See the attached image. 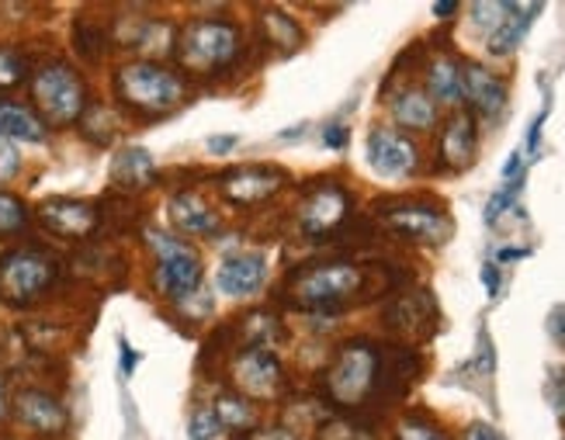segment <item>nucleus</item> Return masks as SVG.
<instances>
[{
	"mask_svg": "<svg viewBox=\"0 0 565 440\" xmlns=\"http://www.w3.org/2000/svg\"><path fill=\"white\" fill-rule=\"evenodd\" d=\"M392 285L388 275H379L372 267H361L351 260H327L299 267L288 278V302L302 312H333L351 302H364L375 291H385Z\"/></svg>",
	"mask_w": 565,
	"mask_h": 440,
	"instance_id": "obj_1",
	"label": "nucleus"
},
{
	"mask_svg": "<svg viewBox=\"0 0 565 440\" xmlns=\"http://www.w3.org/2000/svg\"><path fill=\"white\" fill-rule=\"evenodd\" d=\"M115 94L129 111L142 118H157L174 111L184 101L188 84L178 69L157 60H132L115 69Z\"/></svg>",
	"mask_w": 565,
	"mask_h": 440,
	"instance_id": "obj_2",
	"label": "nucleus"
},
{
	"mask_svg": "<svg viewBox=\"0 0 565 440\" xmlns=\"http://www.w3.org/2000/svg\"><path fill=\"white\" fill-rule=\"evenodd\" d=\"M243 35L236 24L223 18H199L188 21L178 32V60L194 77H215L239 60Z\"/></svg>",
	"mask_w": 565,
	"mask_h": 440,
	"instance_id": "obj_3",
	"label": "nucleus"
},
{
	"mask_svg": "<svg viewBox=\"0 0 565 440\" xmlns=\"http://www.w3.org/2000/svg\"><path fill=\"white\" fill-rule=\"evenodd\" d=\"M60 278V260L45 250H8L0 257V302L11 309H29Z\"/></svg>",
	"mask_w": 565,
	"mask_h": 440,
	"instance_id": "obj_4",
	"label": "nucleus"
},
{
	"mask_svg": "<svg viewBox=\"0 0 565 440\" xmlns=\"http://www.w3.org/2000/svg\"><path fill=\"white\" fill-rule=\"evenodd\" d=\"M32 97L45 126H73L87 111V84L70 63H45L32 77Z\"/></svg>",
	"mask_w": 565,
	"mask_h": 440,
	"instance_id": "obj_5",
	"label": "nucleus"
},
{
	"mask_svg": "<svg viewBox=\"0 0 565 440\" xmlns=\"http://www.w3.org/2000/svg\"><path fill=\"white\" fill-rule=\"evenodd\" d=\"M375 375H379V347L367 340L340 347L330 372L323 375V388L330 403L337 406H364L375 396Z\"/></svg>",
	"mask_w": 565,
	"mask_h": 440,
	"instance_id": "obj_6",
	"label": "nucleus"
},
{
	"mask_svg": "<svg viewBox=\"0 0 565 440\" xmlns=\"http://www.w3.org/2000/svg\"><path fill=\"white\" fill-rule=\"evenodd\" d=\"M146 239H150V247L157 254V288L167 299L184 302L194 291H202V260L184 239L163 229H150Z\"/></svg>",
	"mask_w": 565,
	"mask_h": 440,
	"instance_id": "obj_7",
	"label": "nucleus"
},
{
	"mask_svg": "<svg viewBox=\"0 0 565 440\" xmlns=\"http://www.w3.org/2000/svg\"><path fill=\"white\" fill-rule=\"evenodd\" d=\"M295 218H299V229L309 239H327V236L340 233L343 223L351 218V194L337 181L312 184L302 194L299 208H295Z\"/></svg>",
	"mask_w": 565,
	"mask_h": 440,
	"instance_id": "obj_8",
	"label": "nucleus"
},
{
	"mask_svg": "<svg viewBox=\"0 0 565 440\" xmlns=\"http://www.w3.org/2000/svg\"><path fill=\"white\" fill-rule=\"evenodd\" d=\"M382 218L392 233H399L413 243H430L440 247L451 236V218L445 208H437L430 202H392L382 205Z\"/></svg>",
	"mask_w": 565,
	"mask_h": 440,
	"instance_id": "obj_9",
	"label": "nucleus"
},
{
	"mask_svg": "<svg viewBox=\"0 0 565 440\" xmlns=\"http://www.w3.org/2000/svg\"><path fill=\"white\" fill-rule=\"evenodd\" d=\"M233 382L243 396H254V399H275L288 388L285 368L275 351L267 347H243L233 357Z\"/></svg>",
	"mask_w": 565,
	"mask_h": 440,
	"instance_id": "obj_10",
	"label": "nucleus"
},
{
	"mask_svg": "<svg viewBox=\"0 0 565 440\" xmlns=\"http://www.w3.org/2000/svg\"><path fill=\"white\" fill-rule=\"evenodd\" d=\"M288 184V174L278 167H233L223 174L218 187L233 205H260Z\"/></svg>",
	"mask_w": 565,
	"mask_h": 440,
	"instance_id": "obj_11",
	"label": "nucleus"
},
{
	"mask_svg": "<svg viewBox=\"0 0 565 440\" xmlns=\"http://www.w3.org/2000/svg\"><path fill=\"white\" fill-rule=\"evenodd\" d=\"M39 223L60 239H87L102 226V212L90 202L77 198H49L39 205Z\"/></svg>",
	"mask_w": 565,
	"mask_h": 440,
	"instance_id": "obj_12",
	"label": "nucleus"
},
{
	"mask_svg": "<svg viewBox=\"0 0 565 440\" xmlns=\"http://www.w3.org/2000/svg\"><path fill=\"white\" fill-rule=\"evenodd\" d=\"M11 409H14V420L21 427H29L32 433H42V437L66 433V423H70L66 409L53 393H45V388H21Z\"/></svg>",
	"mask_w": 565,
	"mask_h": 440,
	"instance_id": "obj_13",
	"label": "nucleus"
},
{
	"mask_svg": "<svg viewBox=\"0 0 565 440\" xmlns=\"http://www.w3.org/2000/svg\"><path fill=\"white\" fill-rule=\"evenodd\" d=\"M364 153H367V163H372V170L379 178H406L416 170V146L403 132L372 129Z\"/></svg>",
	"mask_w": 565,
	"mask_h": 440,
	"instance_id": "obj_14",
	"label": "nucleus"
},
{
	"mask_svg": "<svg viewBox=\"0 0 565 440\" xmlns=\"http://www.w3.org/2000/svg\"><path fill=\"white\" fill-rule=\"evenodd\" d=\"M115 42L139 49L146 56H170L178 49V32L170 29L167 21L153 18H129V21H115Z\"/></svg>",
	"mask_w": 565,
	"mask_h": 440,
	"instance_id": "obj_15",
	"label": "nucleus"
},
{
	"mask_svg": "<svg viewBox=\"0 0 565 440\" xmlns=\"http://www.w3.org/2000/svg\"><path fill=\"white\" fill-rule=\"evenodd\" d=\"M385 323L396 333L409 336H427L437 323V302L430 291H409V296H396L385 305Z\"/></svg>",
	"mask_w": 565,
	"mask_h": 440,
	"instance_id": "obj_16",
	"label": "nucleus"
},
{
	"mask_svg": "<svg viewBox=\"0 0 565 440\" xmlns=\"http://www.w3.org/2000/svg\"><path fill=\"white\" fill-rule=\"evenodd\" d=\"M420 375V357L406 347H385L379 351V375H375V396L399 399L409 393V385Z\"/></svg>",
	"mask_w": 565,
	"mask_h": 440,
	"instance_id": "obj_17",
	"label": "nucleus"
},
{
	"mask_svg": "<svg viewBox=\"0 0 565 440\" xmlns=\"http://www.w3.org/2000/svg\"><path fill=\"white\" fill-rule=\"evenodd\" d=\"M461 90L482 118H500L507 108V84L497 77V73H489L482 63L461 66Z\"/></svg>",
	"mask_w": 565,
	"mask_h": 440,
	"instance_id": "obj_18",
	"label": "nucleus"
},
{
	"mask_svg": "<svg viewBox=\"0 0 565 440\" xmlns=\"http://www.w3.org/2000/svg\"><path fill=\"white\" fill-rule=\"evenodd\" d=\"M267 278V257L264 254H236L230 260H223V267H218V288L226 291L230 299H250L260 291Z\"/></svg>",
	"mask_w": 565,
	"mask_h": 440,
	"instance_id": "obj_19",
	"label": "nucleus"
},
{
	"mask_svg": "<svg viewBox=\"0 0 565 440\" xmlns=\"http://www.w3.org/2000/svg\"><path fill=\"white\" fill-rule=\"evenodd\" d=\"M440 163L448 170H465L476 160V118L472 111H451V118L440 129Z\"/></svg>",
	"mask_w": 565,
	"mask_h": 440,
	"instance_id": "obj_20",
	"label": "nucleus"
},
{
	"mask_svg": "<svg viewBox=\"0 0 565 440\" xmlns=\"http://www.w3.org/2000/svg\"><path fill=\"white\" fill-rule=\"evenodd\" d=\"M170 218L184 236H209L218 229V215L215 208L202 198L199 191H178L170 198Z\"/></svg>",
	"mask_w": 565,
	"mask_h": 440,
	"instance_id": "obj_21",
	"label": "nucleus"
},
{
	"mask_svg": "<svg viewBox=\"0 0 565 440\" xmlns=\"http://www.w3.org/2000/svg\"><path fill=\"white\" fill-rule=\"evenodd\" d=\"M157 181V160L142 146H126L111 163V184L118 191H146Z\"/></svg>",
	"mask_w": 565,
	"mask_h": 440,
	"instance_id": "obj_22",
	"label": "nucleus"
},
{
	"mask_svg": "<svg viewBox=\"0 0 565 440\" xmlns=\"http://www.w3.org/2000/svg\"><path fill=\"white\" fill-rule=\"evenodd\" d=\"M392 118L399 121L409 132H427L437 121V105L430 101V94L420 87H406L392 97Z\"/></svg>",
	"mask_w": 565,
	"mask_h": 440,
	"instance_id": "obj_23",
	"label": "nucleus"
},
{
	"mask_svg": "<svg viewBox=\"0 0 565 440\" xmlns=\"http://www.w3.org/2000/svg\"><path fill=\"white\" fill-rule=\"evenodd\" d=\"M542 14V4H507V18L497 24V32L489 35V53L510 56L531 29V18Z\"/></svg>",
	"mask_w": 565,
	"mask_h": 440,
	"instance_id": "obj_24",
	"label": "nucleus"
},
{
	"mask_svg": "<svg viewBox=\"0 0 565 440\" xmlns=\"http://www.w3.org/2000/svg\"><path fill=\"white\" fill-rule=\"evenodd\" d=\"M427 94L434 105H461V63L455 56H434L427 66Z\"/></svg>",
	"mask_w": 565,
	"mask_h": 440,
	"instance_id": "obj_25",
	"label": "nucleus"
},
{
	"mask_svg": "<svg viewBox=\"0 0 565 440\" xmlns=\"http://www.w3.org/2000/svg\"><path fill=\"white\" fill-rule=\"evenodd\" d=\"M0 139H18V142H42L45 139V121L18 101L0 97Z\"/></svg>",
	"mask_w": 565,
	"mask_h": 440,
	"instance_id": "obj_26",
	"label": "nucleus"
},
{
	"mask_svg": "<svg viewBox=\"0 0 565 440\" xmlns=\"http://www.w3.org/2000/svg\"><path fill=\"white\" fill-rule=\"evenodd\" d=\"M260 35H264V42L271 45V49H278L281 56H288V53H295V49L302 45V32H299V24H295L285 11H278V8H264L260 11Z\"/></svg>",
	"mask_w": 565,
	"mask_h": 440,
	"instance_id": "obj_27",
	"label": "nucleus"
},
{
	"mask_svg": "<svg viewBox=\"0 0 565 440\" xmlns=\"http://www.w3.org/2000/svg\"><path fill=\"white\" fill-rule=\"evenodd\" d=\"M236 326V340H243L247 347H267L271 351V344L281 336V323L275 312L267 309H257V312H247Z\"/></svg>",
	"mask_w": 565,
	"mask_h": 440,
	"instance_id": "obj_28",
	"label": "nucleus"
},
{
	"mask_svg": "<svg viewBox=\"0 0 565 440\" xmlns=\"http://www.w3.org/2000/svg\"><path fill=\"white\" fill-rule=\"evenodd\" d=\"M108 42H111V35L105 29V21L87 18V14L73 21V49H77L84 60L97 63V60L108 53Z\"/></svg>",
	"mask_w": 565,
	"mask_h": 440,
	"instance_id": "obj_29",
	"label": "nucleus"
},
{
	"mask_svg": "<svg viewBox=\"0 0 565 440\" xmlns=\"http://www.w3.org/2000/svg\"><path fill=\"white\" fill-rule=\"evenodd\" d=\"M215 412L218 420H223L226 430H250L257 423V409L247 396H236V393H226L215 399Z\"/></svg>",
	"mask_w": 565,
	"mask_h": 440,
	"instance_id": "obj_30",
	"label": "nucleus"
},
{
	"mask_svg": "<svg viewBox=\"0 0 565 440\" xmlns=\"http://www.w3.org/2000/svg\"><path fill=\"white\" fill-rule=\"evenodd\" d=\"M81 129H84V136H87L90 142L108 146V142L115 139V132H118V115H115L111 105H97V101H90L87 111L81 115Z\"/></svg>",
	"mask_w": 565,
	"mask_h": 440,
	"instance_id": "obj_31",
	"label": "nucleus"
},
{
	"mask_svg": "<svg viewBox=\"0 0 565 440\" xmlns=\"http://www.w3.org/2000/svg\"><path fill=\"white\" fill-rule=\"evenodd\" d=\"M32 215H29V205H24L18 194L11 191H0V239H14L29 229Z\"/></svg>",
	"mask_w": 565,
	"mask_h": 440,
	"instance_id": "obj_32",
	"label": "nucleus"
},
{
	"mask_svg": "<svg viewBox=\"0 0 565 440\" xmlns=\"http://www.w3.org/2000/svg\"><path fill=\"white\" fill-rule=\"evenodd\" d=\"M396 440H451L445 427H437L434 420L420 417V412H409L396 427Z\"/></svg>",
	"mask_w": 565,
	"mask_h": 440,
	"instance_id": "obj_33",
	"label": "nucleus"
},
{
	"mask_svg": "<svg viewBox=\"0 0 565 440\" xmlns=\"http://www.w3.org/2000/svg\"><path fill=\"white\" fill-rule=\"evenodd\" d=\"M223 430H226V427H223V420H218L215 406H194V409H191V420H188L191 440H215Z\"/></svg>",
	"mask_w": 565,
	"mask_h": 440,
	"instance_id": "obj_34",
	"label": "nucleus"
},
{
	"mask_svg": "<svg viewBox=\"0 0 565 440\" xmlns=\"http://www.w3.org/2000/svg\"><path fill=\"white\" fill-rule=\"evenodd\" d=\"M24 77H29V60H24L18 49L0 45V90L18 87Z\"/></svg>",
	"mask_w": 565,
	"mask_h": 440,
	"instance_id": "obj_35",
	"label": "nucleus"
},
{
	"mask_svg": "<svg viewBox=\"0 0 565 440\" xmlns=\"http://www.w3.org/2000/svg\"><path fill=\"white\" fill-rule=\"evenodd\" d=\"M316 440H375V433L354 420H327L319 427Z\"/></svg>",
	"mask_w": 565,
	"mask_h": 440,
	"instance_id": "obj_36",
	"label": "nucleus"
},
{
	"mask_svg": "<svg viewBox=\"0 0 565 440\" xmlns=\"http://www.w3.org/2000/svg\"><path fill=\"white\" fill-rule=\"evenodd\" d=\"M545 396H548V403L555 409V417L565 423V364H555V368H548Z\"/></svg>",
	"mask_w": 565,
	"mask_h": 440,
	"instance_id": "obj_37",
	"label": "nucleus"
},
{
	"mask_svg": "<svg viewBox=\"0 0 565 440\" xmlns=\"http://www.w3.org/2000/svg\"><path fill=\"white\" fill-rule=\"evenodd\" d=\"M518 194H521V184H507V187H500V191L493 194V198H489V205H486V223L493 226L497 218L513 205V198H518Z\"/></svg>",
	"mask_w": 565,
	"mask_h": 440,
	"instance_id": "obj_38",
	"label": "nucleus"
},
{
	"mask_svg": "<svg viewBox=\"0 0 565 440\" xmlns=\"http://www.w3.org/2000/svg\"><path fill=\"white\" fill-rule=\"evenodd\" d=\"M472 18H476L479 29L497 32V24L507 18V4H472Z\"/></svg>",
	"mask_w": 565,
	"mask_h": 440,
	"instance_id": "obj_39",
	"label": "nucleus"
},
{
	"mask_svg": "<svg viewBox=\"0 0 565 440\" xmlns=\"http://www.w3.org/2000/svg\"><path fill=\"white\" fill-rule=\"evenodd\" d=\"M18 167H21L18 150H14L8 139H0V181H11L18 174Z\"/></svg>",
	"mask_w": 565,
	"mask_h": 440,
	"instance_id": "obj_40",
	"label": "nucleus"
},
{
	"mask_svg": "<svg viewBox=\"0 0 565 440\" xmlns=\"http://www.w3.org/2000/svg\"><path fill=\"white\" fill-rule=\"evenodd\" d=\"M348 142H351V132H348V126H340V121L323 129V146H330V150H343Z\"/></svg>",
	"mask_w": 565,
	"mask_h": 440,
	"instance_id": "obj_41",
	"label": "nucleus"
},
{
	"mask_svg": "<svg viewBox=\"0 0 565 440\" xmlns=\"http://www.w3.org/2000/svg\"><path fill=\"white\" fill-rule=\"evenodd\" d=\"M548 336L555 340L558 347H565V305L548 312Z\"/></svg>",
	"mask_w": 565,
	"mask_h": 440,
	"instance_id": "obj_42",
	"label": "nucleus"
},
{
	"mask_svg": "<svg viewBox=\"0 0 565 440\" xmlns=\"http://www.w3.org/2000/svg\"><path fill=\"white\" fill-rule=\"evenodd\" d=\"M465 440H507L500 430H493L489 423H472L469 433H465Z\"/></svg>",
	"mask_w": 565,
	"mask_h": 440,
	"instance_id": "obj_43",
	"label": "nucleus"
},
{
	"mask_svg": "<svg viewBox=\"0 0 565 440\" xmlns=\"http://www.w3.org/2000/svg\"><path fill=\"white\" fill-rule=\"evenodd\" d=\"M482 285H486L489 296H500V267L497 264H486L482 267Z\"/></svg>",
	"mask_w": 565,
	"mask_h": 440,
	"instance_id": "obj_44",
	"label": "nucleus"
},
{
	"mask_svg": "<svg viewBox=\"0 0 565 440\" xmlns=\"http://www.w3.org/2000/svg\"><path fill=\"white\" fill-rule=\"evenodd\" d=\"M233 146H239V136H215V139H209V150L215 153V157H223V153H230Z\"/></svg>",
	"mask_w": 565,
	"mask_h": 440,
	"instance_id": "obj_45",
	"label": "nucleus"
},
{
	"mask_svg": "<svg viewBox=\"0 0 565 440\" xmlns=\"http://www.w3.org/2000/svg\"><path fill=\"white\" fill-rule=\"evenodd\" d=\"M121 372H126V375L136 372V351L129 344H121Z\"/></svg>",
	"mask_w": 565,
	"mask_h": 440,
	"instance_id": "obj_46",
	"label": "nucleus"
},
{
	"mask_svg": "<svg viewBox=\"0 0 565 440\" xmlns=\"http://www.w3.org/2000/svg\"><path fill=\"white\" fill-rule=\"evenodd\" d=\"M458 11V4H451V0H448V4H434V14L437 18H451Z\"/></svg>",
	"mask_w": 565,
	"mask_h": 440,
	"instance_id": "obj_47",
	"label": "nucleus"
},
{
	"mask_svg": "<svg viewBox=\"0 0 565 440\" xmlns=\"http://www.w3.org/2000/svg\"><path fill=\"white\" fill-rule=\"evenodd\" d=\"M8 412V385H4V375H0V420H4Z\"/></svg>",
	"mask_w": 565,
	"mask_h": 440,
	"instance_id": "obj_48",
	"label": "nucleus"
}]
</instances>
